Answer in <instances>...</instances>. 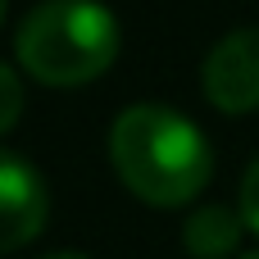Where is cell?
<instances>
[{"mask_svg":"<svg viewBox=\"0 0 259 259\" xmlns=\"http://www.w3.org/2000/svg\"><path fill=\"white\" fill-rule=\"evenodd\" d=\"M237 214H241V223L259 232V155L250 159V168H246V178H241V200H237Z\"/></svg>","mask_w":259,"mask_h":259,"instance_id":"52a82bcc","label":"cell"},{"mask_svg":"<svg viewBox=\"0 0 259 259\" xmlns=\"http://www.w3.org/2000/svg\"><path fill=\"white\" fill-rule=\"evenodd\" d=\"M46 209H50V196H46L41 173L27 159L0 150V250L27 246L41 232Z\"/></svg>","mask_w":259,"mask_h":259,"instance_id":"277c9868","label":"cell"},{"mask_svg":"<svg viewBox=\"0 0 259 259\" xmlns=\"http://www.w3.org/2000/svg\"><path fill=\"white\" fill-rule=\"evenodd\" d=\"M109 159L127 191H137L150 205H182L191 200L209 173H214V150L205 132L182 118L168 105H127L114 127H109Z\"/></svg>","mask_w":259,"mask_h":259,"instance_id":"6da1fadb","label":"cell"},{"mask_svg":"<svg viewBox=\"0 0 259 259\" xmlns=\"http://www.w3.org/2000/svg\"><path fill=\"white\" fill-rule=\"evenodd\" d=\"M18 64L50 87H77L100 77L118 55V18L87 0H46L23 14L14 36Z\"/></svg>","mask_w":259,"mask_h":259,"instance_id":"7a4b0ae2","label":"cell"},{"mask_svg":"<svg viewBox=\"0 0 259 259\" xmlns=\"http://www.w3.org/2000/svg\"><path fill=\"white\" fill-rule=\"evenodd\" d=\"M0 23H5V5H0Z\"/></svg>","mask_w":259,"mask_h":259,"instance_id":"30bf717a","label":"cell"},{"mask_svg":"<svg viewBox=\"0 0 259 259\" xmlns=\"http://www.w3.org/2000/svg\"><path fill=\"white\" fill-rule=\"evenodd\" d=\"M241 214L228 205H200L182 223V246L191 259H228L241 246Z\"/></svg>","mask_w":259,"mask_h":259,"instance_id":"5b68a950","label":"cell"},{"mask_svg":"<svg viewBox=\"0 0 259 259\" xmlns=\"http://www.w3.org/2000/svg\"><path fill=\"white\" fill-rule=\"evenodd\" d=\"M241 259H259V250H250V255H241Z\"/></svg>","mask_w":259,"mask_h":259,"instance_id":"9c48e42d","label":"cell"},{"mask_svg":"<svg viewBox=\"0 0 259 259\" xmlns=\"http://www.w3.org/2000/svg\"><path fill=\"white\" fill-rule=\"evenodd\" d=\"M46 259H91V255H77V250H59V255H46Z\"/></svg>","mask_w":259,"mask_h":259,"instance_id":"ba28073f","label":"cell"},{"mask_svg":"<svg viewBox=\"0 0 259 259\" xmlns=\"http://www.w3.org/2000/svg\"><path fill=\"white\" fill-rule=\"evenodd\" d=\"M205 96L223 114H246L259 105V27H232L205 55Z\"/></svg>","mask_w":259,"mask_h":259,"instance_id":"3957f363","label":"cell"},{"mask_svg":"<svg viewBox=\"0 0 259 259\" xmlns=\"http://www.w3.org/2000/svg\"><path fill=\"white\" fill-rule=\"evenodd\" d=\"M18 114H23V82H18V73L0 59V132H9V127L18 123Z\"/></svg>","mask_w":259,"mask_h":259,"instance_id":"8992f818","label":"cell"}]
</instances>
